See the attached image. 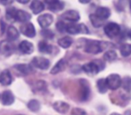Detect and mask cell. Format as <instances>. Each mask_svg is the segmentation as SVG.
Instances as JSON below:
<instances>
[{
    "instance_id": "4fadbf2b",
    "label": "cell",
    "mask_w": 131,
    "mask_h": 115,
    "mask_svg": "<svg viewBox=\"0 0 131 115\" xmlns=\"http://www.w3.org/2000/svg\"><path fill=\"white\" fill-rule=\"evenodd\" d=\"M62 18L65 19L67 21H69V22H77L80 19V15H79L78 12L75 11V10H69V11L66 12L63 15H62Z\"/></svg>"
},
{
    "instance_id": "44dd1931",
    "label": "cell",
    "mask_w": 131,
    "mask_h": 115,
    "mask_svg": "<svg viewBox=\"0 0 131 115\" xmlns=\"http://www.w3.org/2000/svg\"><path fill=\"white\" fill-rule=\"evenodd\" d=\"M6 35H7L8 40L13 41V40H15L19 38V32L14 26H9L7 29V32H6Z\"/></svg>"
},
{
    "instance_id": "83f0119b",
    "label": "cell",
    "mask_w": 131,
    "mask_h": 115,
    "mask_svg": "<svg viewBox=\"0 0 131 115\" xmlns=\"http://www.w3.org/2000/svg\"><path fill=\"white\" fill-rule=\"evenodd\" d=\"M90 20H91L92 24H93V25L94 26V27H101V26H102V24H103L102 20H101L99 17H97L94 14L90 15Z\"/></svg>"
},
{
    "instance_id": "7402d4cb",
    "label": "cell",
    "mask_w": 131,
    "mask_h": 115,
    "mask_svg": "<svg viewBox=\"0 0 131 115\" xmlns=\"http://www.w3.org/2000/svg\"><path fill=\"white\" fill-rule=\"evenodd\" d=\"M39 50L41 53H45V54H49V53L52 52L53 47L51 45H49V43L45 41V40H41V41L39 42L38 44Z\"/></svg>"
},
{
    "instance_id": "8d00e7d4",
    "label": "cell",
    "mask_w": 131,
    "mask_h": 115,
    "mask_svg": "<svg viewBox=\"0 0 131 115\" xmlns=\"http://www.w3.org/2000/svg\"><path fill=\"white\" fill-rule=\"evenodd\" d=\"M90 1H91V0H79V2L82 3V4H87Z\"/></svg>"
},
{
    "instance_id": "4dcf8cb0",
    "label": "cell",
    "mask_w": 131,
    "mask_h": 115,
    "mask_svg": "<svg viewBox=\"0 0 131 115\" xmlns=\"http://www.w3.org/2000/svg\"><path fill=\"white\" fill-rule=\"evenodd\" d=\"M15 13H16V9L14 7H10L6 10V17L8 20L10 21H15Z\"/></svg>"
},
{
    "instance_id": "d590c367",
    "label": "cell",
    "mask_w": 131,
    "mask_h": 115,
    "mask_svg": "<svg viewBox=\"0 0 131 115\" xmlns=\"http://www.w3.org/2000/svg\"><path fill=\"white\" fill-rule=\"evenodd\" d=\"M17 1H18L19 3H21V4H27L30 0H17Z\"/></svg>"
},
{
    "instance_id": "ac0fdd59",
    "label": "cell",
    "mask_w": 131,
    "mask_h": 115,
    "mask_svg": "<svg viewBox=\"0 0 131 115\" xmlns=\"http://www.w3.org/2000/svg\"><path fill=\"white\" fill-rule=\"evenodd\" d=\"M19 49L24 54H31L33 51V45L28 40H23L19 44Z\"/></svg>"
},
{
    "instance_id": "1f68e13d",
    "label": "cell",
    "mask_w": 131,
    "mask_h": 115,
    "mask_svg": "<svg viewBox=\"0 0 131 115\" xmlns=\"http://www.w3.org/2000/svg\"><path fill=\"white\" fill-rule=\"evenodd\" d=\"M41 34L43 35L44 37L49 38V39H52L53 37H54V33L49 29H44L43 31L41 32Z\"/></svg>"
},
{
    "instance_id": "603a6c76",
    "label": "cell",
    "mask_w": 131,
    "mask_h": 115,
    "mask_svg": "<svg viewBox=\"0 0 131 115\" xmlns=\"http://www.w3.org/2000/svg\"><path fill=\"white\" fill-rule=\"evenodd\" d=\"M58 43L60 47L64 48V49H68V48H69L70 46L72 45V43H73V39L69 36L63 37V38L58 40Z\"/></svg>"
},
{
    "instance_id": "30bf717a",
    "label": "cell",
    "mask_w": 131,
    "mask_h": 115,
    "mask_svg": "<svg viewBox=\"0 0 131 115\" xmlns=\"http://www.w3.org/2000/svg\"><path fill=\"white\" fill-rule=\"evenodd\" d=\"M53 22V16L49 14L41 15L38 17V23L42 28H48Z\"/></svg>"
},
{
    "instance_id": "8992f818",
    "label": "cell",
    "mask_w": 131,
    "mask_h": 115,
    "mask_svg": "<svg viewBox=\"0 0 131 115\" xmlns=\"http://www.w3.org/2000/svg\"><path fill=\"white\" fill-rule=\"evenodd\" d=\"M31 65H32L34 68H37L39 69L46 70L49 68V59H45V58H39V57H35L34 59L31 60Z\"/></svg>"
},
{
    "instance_id": "9c48e42d",
    "label": "cell",
    "mask_w": 131,
    "mask_h": 115,
    "mask_svg": "<svg viewBox=\"0 0 131 115\" xmlns=\"http://www.w3.org/2000/svg\"><path fill=\"white\" fill-rule=\"evenodd\" d=\"M80 99L82 101H86L89 97L90 95V87L89 85H88L87 81L84 80V79H82L80 81Z\"/></svg>"
},
{
    "instance_id": "ba28073f",
    "label": "cell",
    "mask_w": 131,
    "mask_h": 115,
    "mask_svg": "<svg viewBox=\"0 0 131 115\" xmlns=\"http://www.w3.org/2000/svg\"><path fill=\"white\" fill-rule=\"evenodd\" d=\"M14 46L9 40H2L0 42V53L4 56H9L13 53Z\"/></svg>"
},
{
    "instance_id": "484cf974",
    "label": "cell",
    "mask_w": 131,
    "mask_h": 115,
    "mask_svg": "<svg viewBox=\"0 0 131 115\" xmlns=\"http://www.w3.org/2000/svg\"><path fill=\"white\" fill-rule=\"evenodd\" d=\"M120 53L123 57H128L131 55V44H123L120 47Z\"/></svg>"
},
{
    "instance_id": "e0dca14e",
    "label": "cell",
    "mask_w": 131,
    "mask_h": 115,
    "mask_svg": "<svg viewBox=\"0 0 131 115\" xmlns=\"http://www.w3.org/2000/svg\"><path fill=\"white\" fill-rule=\"evenodd\" d=\"M31 19V15L29 13L23 10H16L15 13V21L21 23H27L28 21H30Z\"/></svg>"
},
{
    "instance_id": "2e32d148",
    "label": "cell",
    "mask_w": 131,
    "mask_h": 115,
    "mask_svg": "<svg viewBox=\"0 0 131 115\" xmlns=\"http://www.w3.org/2000/svg\"><path fill=\"white\" fill-rule=\"evenodd\" d=\"M1 100H2V103L4 105H11L15 102V96L11 91L6 90V91L3 92Z\"/></svg>"
},
{
    "instance_id": "e575fe53",
    "label": "cell",
    "mask_w": 131,
    "mask_h": 115,
    "mask_svg": "<svg viewBox=\"0 0 131 115\" xmlns=\"http://www.w3.org/2000/svg\"><path fill=\"white\" fill-rule=\"evenodd\" d=\"M13 2V0H0V3L3 5H9Z\"/></svg>"
},
{
    "instance_id": "7c38bea8",
    "label": "cell",
    "mask_w": 131,
    "mask_h": 115,
    "mask_svg": "<svg viewBox=\"0 0 131 115\" xmlns=\"http://www.w3.org/2000/svg\"><path fill=\"white\" fill-rule=\"evenodd\" d=\"M13 81V77L9 70L6 69L0 73V84L3 86H9Z\"/></svg>"
},
{
    "instance_id": "4316f807",
    "label": "cell",
    "mask_w": 131,
    "mask_h": 115,
    "mask_svg": "<svg viewBox=\"0 0 131 115\" xmlns=\"http://www.w3.org/2000/svg\"><path fill=\"white\" fill-rule=\"evenodd\" d=\"M28 108L31 111H38L40 108V104L37 100H31L28 102Z\"/></svg>"
},
{
    "instance_id": "9a60e30c",
    "label": "cell",
    "mask_w": 131,
    "mask_h": 115,
    "mask_svg": "<svg viewBox=\"0 0 131 115\" xmlns=\"http://www.w3.org/2000/svg\"><path fill=\"white\" fill-rule=\"evenodd\" d=\"M53 108L59 113H67L69 110V104L62 101H57L53 103Z\"/></svg>"
},
{
    "instance_id": "6da1fadb",
    "label": "cell",
    "mask_w": 131,
    "mask_h": 115,
    "mask_svg": "<svg viewBox=\"0 0 131 115\" xmlns=\"http://www.w3.org/2000/svg\"><path fill=\"white\" fill-rule=\"evenodd\" d=\"M108 47V42L98 41V40H89L85 44L84 51L91 54H98Z\"/></svg>"
},
{
    "instance_id": "f1b7e54d",
    "label": "cell",
    "mask_w": 131,
    "mask_h": 115,
    "mask_svg": "<svg viewBox=\"0 0 131 115\" xmlns=\"http://www.w3.org/2000/svg\"><path fill=\"white\" fill-rule=\"evenodd\" d=\"M121 85L123 86V88L127 92L131 91V77H127L122 80Z\"/></svg>"
},
{
    "instance_id": "836d02e7",
    "label": "cell",
    "mask_w": 131,
    "mask_h": 115,
    "mask_svg": "<svg viewBox=\"0 0 131 115\" xmlns=\"http://www.w3.org/2000/svg\"><path fill=\"white\" fill-rule=\"evenodd\" d=\"M57 28L59 32H66V24L63 22H58L57 24Z\"/></svg>"
},
{
    "instance_id": "f35d334b",
    "label": "cell",
    "mask_w": 131,
    "mask_h": 115,
    "mask_svg": "<svg viewBox=\"0 0 131 115\" xmlns=\"http://www.w3.org/2000/svg\"><path fill=\"white\" fill-rule=\"evenodd\" d=\"M111 115H120V114H118V113H115V112H114V113H111Z\"/></svg>"
},
{
    "instance_id": "d6a6232c",
    "label": "cell",
    "mask_w": 131,
    "mask_h": 115,
    "mask_svg": "<svg viewBox=\"0 0 131 115\" xmlns=\"http://www.w3.org/2000/svg\"><path fill=\"white\" fill-rule=\"evenodd\" d=\"M71 115H87L86 112L84 110L80 109V108H75V109L72 110Z\"/></svg>"
},
{
    "instance_id": "52a82bcc",
    "label": "cell",
    "mask_w": 131,
    "mask_h": 115,
    "mask_svg": "<svg viewBox=\"0 0 131 115\" xmlns=\"http://www.w3.org/2000/svg\"><path fill=\"white\" fill-rule=\"evenodd\" d=\"M21 33H23L25 36L29 37V38H33L36 34V31H35V28L33 26L32 24L31 23H24L22 26H21Z\"/></svg>"
},
{
    "instance_id": "60d3db41",
    "label": "cell",
    "mask_w": 131,
    "mask_h": 115,
    "mask_svg": "<svg viewBox=\"0 0 131 115\" xmlns=\"http://www.w3.org/2000/svg\"><path fill=\"white\" fill-rule=\"evenodd\" d=\"M0 98H1V96H0Z\"/></svg>"
},
{
    "instance_id": "ffe728a7",
    "label": "cell",
    "mask_w": 131,
    "mask_h": 115,
    "mask_svg": "<svg viewBox=\"0 0 131 115\" xmlns=\"http://www.w3.org/2000/svg\"><path fill=\"white\" fill-rule=\"evenodd\" d=\"M30 7H31L32 13L35 14V15H37V14L41 13V12L44 10V8H45V6H44L43 3L39 1V0H33L32 2H31Z\"/></svg>"
},
{
    "instance_id": "f546056e",
    "label": "cell",
    "mask_w": 131,
    "mask_h": 115,
    "mask_svg": "<svg viewBox=\"0 0 131 115\" xmlns=\"http://www.w3.org/2000/svg\"><path fill=\"white\" fill-rule=\"evenodd\" d=\"M104 59L107 61H113L117 59V54L114 50H109L104 54Z\"/></svg>"
},
{
    "instance_id": "277c9868",
    "label": "cell",
    "mask_w": 131,
    "mask_h": 115,
    "mask_svg": "<svg viewBox=\"0 0 131 115\" xmlns=\"http://www.w3.org/2000/svg\"><path fill=\"white\" fill-rule=\"evenodd\" d=\"M108 88L111 90H116L121 86L122 79L118 74H111L106 78Z\"/></svg>"
},
{
    "instance_id": "5b68a950",
    "label": "cell",
    "mask_w": 131,
    "mask_h": 115,
    "mask_svg": "<svg viewBox=\"0 0 131 115\" xmlns=\"http://www.w3.org/2000/svg\"><path fill=\"white\" fill-rule=\"evenodd\" d=\"M119 32H120L119 25L118 24H115V23H109L104 27V33L110 38H114V37L118 36Z\"/></svg>"
},
{
    "instance_id": "cb8c5ba5",
    "label": "cell",
    "mask_w": 131,
    "mask_h": 115,
    "mask_svg": "<svg viewBox=\"0 0 131 115\" xmlns=\"http://www.w3.org/2000/svg\"><path fill=\"white\" fill-rule=\"evenodd\" d=\"M15 68H16L20 73H22L23 75H28V74L32 72V68H31V66L27 65V64H19V65H16Z\"/></svg>"
},
{
    "instance_id": "7a4b0ae2",
    "label": "cell",
    "mask_w": 131,
    "mask_h": 115,
    "mask_svg": "<svg viewBox=\"0 0 131 115\" xmlns=\"http://www.w3.org/2000/svg\"><path fill=\"white\" fill-rule=\"evenodd\" d=\"M66 32H68L70 34H77V33H84L87 34L89 33V30L86 27L85 24H66Z\"/></svg>"
},
{
    "instance_id": "5bb4252c",
    "label": "cell",
    "mask_w": 131,
    "mask_h": 115,
    "mask_svg": "<svg viewBox=\"0 0 131 115\" xmlns=\"http://www.w3.org/2000/svg\"><path fill=\"white\" fill-rule=\"evenodd\" d=\"M67 66H68V61L66 60L65 59H60V60L58 61V62L56 63V65L53 67L50 73L52 74V75H56V74L59 73V72L64 71V70L66 69V68H67Z\"/></svg>"
},
{
    "instance_id": "8fae6325",
    "label": "cell",
    "mask_w": 131,
    "mask_h": 115,
    "mask_svg": "<svg viewBox=\"0 0 131 115\" xmlns=\"http://www.w3.org/2000/svg\"><path fill=\"white\" fill-rule=\"evenodd\" d=\"M48 8L51 11H59L64 8V3L60 0H47Z\"/></svg>"
},
{
    "instance_id": "d4e9b609",
    "label": "cell",
    "mask_w": 131,
    "mask_h": 115,
    "mask_svg": "<svg viewBox=\"0 0 131 115\" xmlns=\"http://www.w3.org/2000/svg\"><path fill=\"white\" fill-rule=\"evenodd\" d=\"M97 87H98V90L101 93H104L107 92V90L109 89L107 86V82H106V79H99L98 82H97Z\"/></svg>"
},
{
    "instance_id": "d6986e66",
    "label": "cell",
    "mask_w": 131,
    "mask_h": 115,
    "mask_svg": "<svg viewBox=\"0 0 131 115\" xmlns=\"http://www.w3.org/2000/svg\"><path fill=\"white\" fill-rule=\"evenodd\" d=\"M97 17L101 19V20H105V19H108L111 15V11H110L109 8L107 7H99L96 9V12L94 14Z\"/></svg>"
},
{
    "instance_id": "74e56055",
    "label": "cell",
    "mask_w": 131,
    "mask_h": 115,
    "mask_svg": "<svg viewBox=\"0 0 131 115\" xmlns=\"http://www.w3.org/2000/svg\"><path fill=\"white\" fill-rule=\"evenodd\" d=\"M127 36H128V38L131 40V29L129 30V32H128V33H127Z\"/></svg>"
},
{
    "instance_id": "ab89813d",
    "label": "cell",
    "mask_w": 131,
    "mask_h": 115,
    "mask_svg": "<svg viewBox=\"0 0 131 115\" xmlns=\"http://www.w3.org/2000/svg\"><path fill=\"white\" fill-rule=\"evenodd\" d=\"M129 6H130V9H131V0H129Z\"/></svg>"
},
{
    "instance_id": "3957f363",
    "label": "cell",
    "mask_w": 131,
    "mask_h": 115,
    "mask_svg": "<svg viewBox=\"0 0 131 115\" xmlns=\"http://www.w3.org/2000/svg\"><path fill=\"white\" fill-rule=\"evenodd\" d=\"M100 61H93V62H89L84 64L82 67V69L84 70L85 73L90 74V75H95L98 73L100 70H102V68H104V65L101 64L99 65Z\"/></svg>"
}]
</instances>
